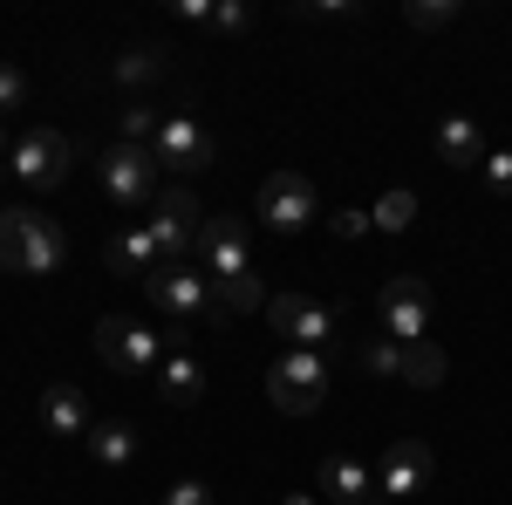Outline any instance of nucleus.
Returning <instances> with one entry per match:
<instances>
[{"label":"nucleus","instance_id":"dca6fc26","mask_svg":"<svg viewBox=\"0 0 512 505\" xmlns=\"http://www.w3.org/2000/svg\"><path fill=\"white\" fill-rule=\"evenodd\" d=\"M437 157H444L451 171H478V164H485V130H478L465 110L444 117V123H437Z\"/></svg>","mask_w":512,"mask_h":505},{"label":"nucleus","instance_id":"2f4dec72","mask_svg":"<svg viewBox=\"0 0 512 505\" xmlns=\"http://www.w3.org/2000/svg\"><path fill=\"white\" fill-rule=\"evenodd\" d=\"M171 14H178V21H205V28H212V0H171Z\"/></svg>","mask_w":512,"mask_h":505},{"label":"nucleus","instance_id":"f8f14e48","mask_svg":"<svg viewBox=\"0 0 512 505\" xmlns=\"http://www.w3.org/2000/svg\"><path fill=\"white\" fill-rule=\"evenodd\" d=\"M192 246H198V260H205L212 280H219V273H253V233H246V219H239V212L205 219Z\"/></svg>","mask_w":512,"mask_h":505},{"label":"nucleus","instance_id":"473e14b6","mask_svg":"<svg viewBox=\"0 0 512 505\" xmlns=\"http://www.w3.org/2000/svg\"><path fill=\"white\" fill-rule=\"evenodd\" d=\"M280 505H315V492H287V499H280Z\"/></svg>","mask_w":512,"mask_h":505},{"label":"nucleus","instance_id":"72a5a7b5","mask_svg":"<svg viewBox=\"0 0 512 505\" xmlns=\"http://www.w3.org/2000/svg\"><path fill=\"white\" fill-rule=\"evenodd\" d=\"M7 151H14V144H0V171H7Z\"/></svg>","mask_w":512,"mask_h":505},{"label":"nucleus","instance_id":"393cba45","mask_svg":"<svg viewBox=\"0 0 512 505\" xmlns=\"http://www.w3.org/2000/svg\"><path fill=\"white\" fill-rule=\"evenodd\" d=\"M369 219H376L383 233H403V226L417 219V192H383V205H376Z\"/></svg>","mask_w":512,"mask_h":505},{"label":"nucleus","instance_id":"423d86ee","mask_svg":"<svg viewBox=\"0 0 512 505\" xmlns=\"http://www.w3.org/2000/svg\"><path fill=\"white\" fill-rule=\"evenodd\" d=\"M96 355H103V369H117V376H144V369H158V328L151 321H130V314H103L96 321Z\"/></svg>","mask_w":512,"mask_h":505},{"label":"nucleus","instance_id":"c85d7f7f","mask_svg":"<svg viewBox=\"0 0 512 505\" xmlns=\"http://www.w3.org/2000/svg\"><path fill=\"white\" fill-rule=\"evenodd\" d=\"M369 226H376V219H369V212H355V205H342V212L328 219V233H335V239H362Z\"/></svg>","mask_w":512,"mask_h":505},{"label":"nucleus","instance_id":"39448f33","mask_svg":"<svg viewBox=\"0 0 512 505\" xmlns=\"http://www.w3.org/2000/svg\"><path fill=\"white\" fill-rule=\"evenodd\" d=\"M267 321H274V335H287L294 349H328L335 335H342V321H335V308L328 301H315V294H267Z\"/></svg>","mask_w":512,"mask_h":505},{"label":"nucleus","instance_id":"7ed1b4c3","mask_svg":"<svg viewBox=\"0 0 512 505\" xmlns=\"http://www.w3.org/2000/svg\"><path fill=\"white\" fill-rule=\"evenodd\" d=\"M69 164H76V144L62 130H21L14 151H7V171L28 185V192H55L69 185Z\"/></svg>","mask_w":512,"mask_h":505},{"label":"nucleus","instance_id":"bb28decb","mask_svg":"<svg viewBox=\"0 0 512 505\" xmlns=\"http://www.w3.org/2000/svg\"><path fill=\"white\" fill-rule=\"evenodd\" d=\"M21 103H28V76H21L14 62H0V117H14Z\"/></svg>","mask_w":512,"mask_h":505},{"label":"nucleus","instance_id":"6e6552de","mask_svg":"<svg viewBox=\"0 0 512 505\" xmlns=\"http://www.w3.org/2000/svg\"><path fill=\"white\" fill-rule=\"evenodd\" d=\"M431 478H437V458L424 437H390L376 451V492L383 499H417V492H431Z\"/></svg>","mask_w":512,"mask_h":505},{"label":"nucleus","instance_id":"4468645a","mask_svg":"<svg viewBox=\"0 0 512 505\" xmlns=\"http://www.w3.org/2000/svg\"><path fill=\"white\" fill-rule=\"evenodd\" d=\"M315 492L321 499H335V505H383V492H376V471L362 465V458H321L315 471Z\"/></svg>","mask_w":512,"mask_h":505},{"label":"nucleus","instance_id":"b1692460","mask_svg":"<svg viewBox=\"0 0 512 505\" xmlns=\"http://www.w3.org/2000/svg\"><path fill=\"white\" fill-rule=\"evenodd\" d=\"M355 362H362V369H369V376H403V342H390V335H376V342H362V355H355Z\"/></svg>","mask_w":512,"mask_h":505},{"label":"nucleus","instance_id":"4be33fe9","mask_svg":"<svg viewBox=\"0 0 512 505\" xmlns=\"http://www.w3.org/2000/svg\"><path fill=\"white\" fill-rule=\"evenodd\" d=\"M171 62H164V48H130V55H117V82L123 89H144V82H158Z\"/></svg>","mask_w":512,"mask_h":505},{"label":"nucleus","instance_id":"f3484780","mask_svg":"<svg viewBox=\"0 0 512 505\" xmlns=\"http://www.w3.org/2000/svg\"><path fill=\"white\" fill-rule=\"evenodd\" d=\"M41 424L55 430V437H89V396L76 383H48L41 396Z\"/></svg>","mask_w":512,"mask_h":505},{"label":"nucleus","instance_id":"9b49d317","mask_svg":"<svg viewBox=\"0 0 512 505\" xmlns=\"http://www.w3.org/2000/svg\"><path fill=\"white\" fill-rule=\"evenodd\" d=\"M151 157H158V171H178V178H192V171H212L219 164V144H212V130L192 117H164L158 123V144H151Z\"/></svg>","mask_w":512,"mask_h":505},{"label":"nucleus","instance_id":"a878e982","mask_svg":"<svg viewBox=\"0 0 512 505\" xmlns=\"http://www.w3.org/2000/svg\"><path fill=\"white\" fill-rule=\"evenodd\" d=\"M117 130H123V144H137V151H151V144H158V117H151V110H137V103L117 117Z\"/></svg>","mask_w":512,"mask_h":505},{"label":"nucleus","instance_id":"7c9ffc66","mask_svg":"<svg viewBox=\"0 0 512 505\" xmlns=\"http://www.w3.org/2000/svg\"><path fill=\"white\" fill-rule=\"evenodd\" d=\"M164 505H212V492H205L198 478H185V485H171V492H164Z\"/></svg>","mask_w":512,"mask_h":505},{"label":"nucleus","instance_id":"0eeeda50","mask_svg":"<svg viewBox=\"0 0 512 505\" xmlns=\"http://www.w3.org/2000/svg\"><path fill=\"white\" fill-rule=\"evenodd\" d=\"M198 226H205V205H198L192 185H171V192H158V205H151V226L144 233L158 239L164 267H185V253H192Z\"/></svg>","mask_w":512,"mask_h":505},{"label":"nucleus","instance_id":"f03ea898","mask_svg":"<svg viewBox=\"0 0 512 505\" xmlns=\"http://www.w3.org/2000/svg\"><path fill=\"white\" fill-rule=\"evenodd\" d=\"M267 403H274L280 417H315L321 403H328V355L287 349L274 369H267Z\"/></svg>","mask_w":512,"mask_h":505},{"label":"nucleus","instance_id":"2eb2a0df","mask_svg":"<svg viewBox=\"0 0 512 505\" xmlns=\"http://www.w3.org/2000/svg\"><path fill=\"white\" fill-rule=\"evenodd\" d=\"M103 267L110 273H137V280H151V273H164V253H158V239L144 233V226H130V233H117L110 246H103Z\"/></svg>","mask_w":512,"mask_h":505},{"label":"nucleus","instance_id":"5701e85b","mask_svg":"<svg viewBox=\"0 0 512 505\" xmlns=\"http://www.w3.org/2000/svg\"><path fill=\"white\" fill-rule=\"evenodd\" d=\"M403 21H410L417 35H437V28L458 21V0H403Z\"/></svg>","mask_w":512,"mask_h":505},{"label":"nucleus","instance_id":"9d476101","mask_svg":"<svg viewBox=\"0 0 512 505\" xmlns=\"http://www.w3.org/2000/svg\"><path fill=\"white\" fill-rule=\"evenodd\" d=\"M96 178H103V192L117 198V205H158V157L137 151V144H117V151L96 157Z\"/></svg>","mask_w":512,"mask_h":505},{"label":"nucleus","instance_id":"c756f323","mask_svg":"<svg viewBox=\"0 0 512 505\" xmlns=\"http://www.w3.org/2000/svg\"><path fill=\"white\" fill-rule=\"evenodd\" d=\"M246 21H253V14H246V0H219V7H212V28H219V35H239Z\"/></svg>","mask_w":512,"mask_h":505},{"label":"nucleus","instance_id":"412c9836","mask_svg":"<svg viewBox=\"0 0 512 505\" xmlns=\"http://www.w3.org/2000/svg\"><path fill=\"white\" fill-rule=\"evenodd\" d=\"M444 369H451V355H444L431 335H424V342H410V349H403V376H396V383H410V389H437V383H444Z\"/></svg>","mask_w":512,"mask_h":505},{"label":"nucleus","instance_id":"cd10ccee","mask_svg":"<svg viewBox=\"0 0 512 505\" xmlns=\"http://www.w3.org/2000/svg\"><path fill=\"white\" fill-rule=\"evenodd\" d=\"M478 171H485V185H492L499 198H512V151H485Z\"/></svg>","mask_w":512,"mask_h":505},{"label":"nucleus","instance_id":"f257e3e1","mask_svg":"<svg viewBox=\"0 0 512 505\" xmlns=\"http://www.w3.org/2000/svg\"><path fill=\"white\" fill-rule=\"evenodd\" d=\"M69 260V233L48 219V212H0V273H21V280H48Z\"/></svg>","mask_w":512,"mask_h":505},{"label":"nucleus","instance_id":"1a4fd4ad","mask_svg":"<svg viewBox=\"0 0 512 505\" xmlns=\"http://www.w3.org/2000/svg\"><path fill=\"white\" fill-rule=\"evenodd\" d=\"M321 198L315 185L301 178V171H274V178H260V198H253V219H267L274 233H301V226H315Z\"/></svg>","mask_w":512,"mask_h":505},{"label":"nucleus","instance_id":"ddd939ff","mask_svg":"<svg viewBox=\"0 0 512 505\" xmlns=\"http://www.w3.org/2000/svg\"><path fill=\"white\" fill-rule=\"evenodd\" d=\"M151 287V308L158 314H171V321H212V280L205 273H185V267H164V273H151L144 280Z\"/></svg>","mask_w":512,"mask_h":505},{"label":"nucleus","instance_id":"6ab92c4d","mask_svg":"<svg viewBox=\"0 0 512 505\" xmlns=\"http://www.w3.org/2000/svg\"><path fill=\"white\" fill-rule=\"evenodd\" d=\"M205 280H212V273H205ZM212 308L219 314H267V287H260V273H219V280H212Z\"/></svg>","mask_w":512,"mask_h":505},{"label":"nucleus","instance_id":"aec40b11","mask_svg":"<svg viewBox=\"0 0 512 505\" xmlns=\"http://www.w3.org/2000/svg\"><path fill=\"white\" fill-rule=\"evenodd\" d=\"M89 458L103 471H123L130 458H137V430L130 424H89Z\"/></svg>","mask_w":512,"mask_h":505},{"label":"nucleus","instance_id":"20e7f679","mask_svg":"<svg viewBox=\"0 0 512 505\" xmlns=\"http://www.w3.org/2000/svg\"><path fill=\"white\" fill-rule=\"evenodd\" d=\"M376 321H383V335L390 342H424L431 335V287L417 280V273H390L383 287H376Z\"/></svg>","mask_w":512,"mask_h":505},{"label":"nucleus","instance_id":"a211bd4d","mask_svg":"<svg viewBox=\"0 0 512 505\" xmlns=\"http://www.w3.org/2000/svg\"><path fill=\"white\" fill-rule=\"evenodd\" d=\"M158 396L171 410H192L198 396H205V362H198V355H164L158 362Z\"/></svg>","mask_w":512,"mask_h":505}]
</instances>
